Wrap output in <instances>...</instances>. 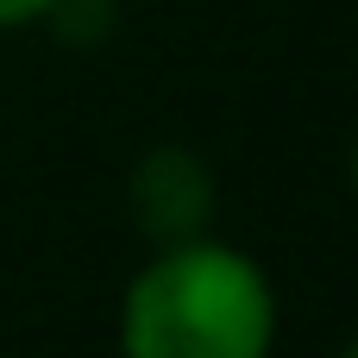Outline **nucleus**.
I'll use <instances>...</instances> for the list:
<instances>
[{"instance_id":"nucleus-4","label":"nucleus","mask_w":358,"mask_h":358,"mask_svg":"<svg viewBox=\"0 0 358 358\" xmlns=\"http://www.w3.org/2000/svg\"><path fill=\"white\" fill-rule=\"evenodd\" d=\"M346 358H358V340H352V346H346Z\"/></svg>"},{"instance_id":"nucleus-2","label":"nucleus","mask_w":358,"mask_h":358,"mask_svg":"<svg viewBox=\"0 0 358 358\" xmlns=\"http://www.w3.org/2000/svg\"><path fill=\"white\" fill-rule=\"evenodd\" d=\"M208 201H214V182H208L201 157H189V151H176V145L151 151V157L138 164V176H132L138 227H145L151 239H164V245L195 239V227L208 220Z\"/></svg>"},{"instance_id":"nucleus-5","label":"nucleus","mask_w":358,"mask_h":358,"mask_svg":"<svg viewBox=\"0 0 358 358\" xmlns=\"http://www.w3.org/2000/svg\"><path fill=\"white\" fill-rule=\"evenodd\" d=\"M352 176H358V164H352Z\"/></svg>"},{"instance_id":"nucleus-3","label":"nucleus","mask_w":358,"mask_h":358,"mask_svg":"<svg viewBox=\"0 0 358 358\" xmlns=\"http://www.w3.org/2000/svg\"><path fill=\"white\" fill-rule=\"evenodd\" d=\"M38 13H50V0H0V25H25Z\"/></svg>"},{"instance_id":"nucleus-1","label":"nucleus","mask_w":358,"mask_h":358,"mask_svg":"<svg viewBox=\"0 0 358 358\" xmlns=\"http://www.w3.org/2000/svg\"><path fill=\"white\" fill-rule=\"evenodd\" d=\"M126 358H264L277 302L264 271L233 245L176 239L126 296Z\"/></svg>"}]
</instances>
